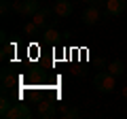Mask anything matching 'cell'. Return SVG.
I'll list each match as a JSON object with an SVG mask.
<instances>
[{
	"label": "cell",
	"instance_id": "3",
	"mask_svg": "<svg viewBox=\"0 0 127 119\" xmlns=\"http://www.w3.org/2000/svg\"><path fill=\"white\" fill-rule=\"evenodd\" d=\"M97 21H102V11H100V6L89 4L85 11H83V23H87V26H95Z\"/></svg>",
	"mask_w": 127,
	"mask_h": 119
},
{
	"label": "cell",
	"instance_id": "1",
	"mask_svg": "<svg viewBox=\"0 0 127 119\" xmlns=\"http://www.w3.org/2000/svg\"><path fill=\"white\" fill-rule=\"evenodd\" d=\"M114 74L112 72H108V70H100V72L93 77V85H95V89L97 92H102V94H110L114 89Z\"/></svg>",
	"mask_w": 127,
	"mask_h": 119
},
{
	"label": "cell",
	"instance_id": "11",
	"mask_svg": "<svg viewBox=\"0 0 127 119\" xmlns=\"http://www.w3.org/2000/svg\"><path fill=\"white\" fill-rule=\"evenodd\" d=\"M23 30H26L28 36H38V34H40V28H38V23H34V21H28Z\"/></svg>",
	"mask_w": 127,
	"mask_h": 119
},
{
	"label": "cell",
	"instance_id": "12",
	"mask_svg": "<svg viewBox=\"0 0 127 119\" xmlns=\"http://www.w3.org/2000/svg\"><path fill=\"white\" fill-rule=\"evenodd\" d=\"M23 4H26V0H13V2H11V9H13V13L23 15Z\"/></svg>",
	"mask_w": 127,
	"mask_h": 119
},
{
	"label": "cell",
	"instance_id": "18",
	"mask_svg": "<svg viewBox=\"0 0 127 119\" xmlns=\"http://www.w3.org/2000/svg\"><path fill=\"white\" fill-rule=\"evenodd\" d=\"M81 2H87V4H93V0H81Z\"/></svg>",
	"mask_w": 127,
	"mask_h": 119
},
{
	"label": "cell",
	"instance_id": "14",
	"mask_svg": "<svg viewBox=\"0 0 127 119\" xmlns=\"http://www.w3.org/2000/svg\"><path fill=\"white\" fill-rule=\"evenodd\" d=\"M9 9H11V2H9V0H2V17L9 15Z\"/></svg>",
	"mask_w": 127,
	"mask_h": 119
},
{
	"label": "cell",
	"instance_id": "17",
	"mask_svg": "<svg viewBox=\"0 0 127 119\" xmlns=\"http://www.w3.org/2000/svg\"><path fill=\"white\" fill-rule=\"evenodd\" d=\"M121 94H123V98H127V85H125V87L121 89Z\"/></svg>",
	"mask_w": 127,
	"mask_h": 119
},
{
	"label": "cell",
	"instance_id": "7",
	"mask_svg": "<svg viewBox=\"0 0 127 119\" xmlns=\"http://www.w3.org/2000/svg\"><path fill=\"white\" fill-rule=\"evenodd\" d=\"M38 2H40V0H26V4H23V15H26V17H34V15L40 11Z\"/></svg>",
	"mask_w": 127,
	"mask_h": 119
},
{
	"label": "cell",
	"instance_id": "19",
	"mask_svg": "<svg viewBox=\"0 0 127 119\" xmlns=\"http://www.w3.org/2000/svg\"><path fill=\"white\" fill-rule=\"evenodd\" d=\"M40 2H42V0H40Z\"/></svg>",
	"mask_w": 127,
	"mask_h": 119
},
{
	"label": "cell",
	"instance_id": "4",
	"mask_svg": "<svg viewBox=\"0 0 127 119\" xmlns=\"http://www.w3.org/2000/svg\"><path fill=\"white\" fill-rule=\"evenodd\" d=\"M53 11H55V15H57V17L66 19V17H70V15H72V2H70V0H55Z\"/></svg>",
	"mask_w": 127,
	"mask_h": 119
},
{
	"label": "cell",
	"instance_id": "6",
	"mask_svg": "<svg viewBox=\"0 0 127 119\" xmlns=\"http://www.w3.org/2000/svg\"><path fill=\"white\" fill-rule=\"evenodd\" d=\"M125 6H127V0H108L104 9L108 11L112 17H117V15H121L123 11H125Z\"/></svg>",
	"mask_w": 127,
	"mask_h": 119
},
{
	"label": "cell",
	"instance_id": "8",
	"mask_svg": "<svg viewBox=\"0 0 127 119\" xmlns=\"http://www.w3.org/2000/svg\"><path fill=\"white\" fill-rule=\"evenodd\" d=\"M106 70H108V72H112L114 77H121V74L125 72V64H123L121 60H112V62H108Z\"/></svg>",
	"mask_w": 127,
	"mask_h": 119
},
{
	"label": "cell",
	"instance_id": "5",
	"mask_svg": "<svg viewBox=\"0 0 127 119\" xmlns=\"http://www.w3.org/2000/svg\"><path fill=\"white\" fill-rule=\"evenodd\" d=\"M55 115H57V109H55L53 100H49V98H47L45 102H40V104H38V117H42V119H53Z\"/></svg>",
	"mask_w": 127,
	"mask_h": 119
},
{
	"label": "cell",
	"instance_id": "9",
	"mask_svg": "<svg viewBox=\"0 0 127 119\" xmlns=\"http://www.w3.org/2000/svg\"><path fill=\"white\" fill-rule=\"evenodd\" d=\"M59 36H62V34H59L55 28H47V30H42V41H45V43H57Z\"/></svg>",
	"mask_w": 127,
	"mask_h": 119
},
{
	"label": "cell",
	"instance_id": "2",
	"mask_svg": "<svg viewBox=\"0 0 127 119\" xmlns=\"http://www.w3.org/2000/svg\"><path fill=\"white\" fill-rule=\"evenodd\" d=\"M32 117V111L28 104H23L21 100H17L13 106L9 109V113L4 115V119H30Z\"/></svg>",
	"mask_w": 127,
	"mask_h": 119
},
{
	"label": "cell",
	"instance_id": "13",
	"mask_svg": "<svg viewBox=\"0 0 127 119\" xmlns=\"http://www.w3.org/2000/svg\"><path fill=\"white\" fill-rule=\"evenodd\" d=\"M76 117H81V111H78L76 106H72V109H68V113H66L64 119H76Z\"/></svg>",
	"mask_w": 127,
	"mask_h": 119
},
{
	"label": "cell",
	"instance_id": "15",
	"mask_svg": "<svg viewBox=\"0 0 127 119\" xmlns=\"http://www.w3.org/2000/svg\"><path fill=\"white\" fill-rule=\"evenodd\" d=\"M95 66H97V68H106L108 64H106V60H104V58H97V60H95Z\"/></svg>",
	"mask_w": 127,
	"mask_h": 119
},
{
	"label": "cell",
	"instance_id": "16",
	"mask_svg": "<svg viewBox=\"0 0 127 119\" xmlns=\"http://www.w3.org/2000/svg\"><path fill=\"white\" fill-rule=\"evenodd\" d=\"M106 2H108V0H93V4L100 6V9H102V6H106Z\"/></svg>",
	"mask_w": 127,
	"mask_h": 119
},
{
	"label": "cell",
	"instance_id": "10",
	"mask_svg": "<svg viewBox=\"0 0 127 119\" xmlns=\"http://www.w3.org/2000/svg\"><path fill=\"white\" fill-rule=\"evenodd\" d=\"M11 106H13V100H11V98L6 96V94H2V100H0V115L4 117V115L9 113V109H11Z\"/></svg>",
	"mask_w": 127,
	"mask_h": 119
}]
</instances>
